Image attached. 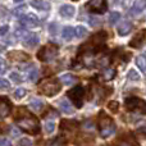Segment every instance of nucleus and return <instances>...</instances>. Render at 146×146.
I'll use <instances>...</instances> for the list:
<instances>
[{
    "mask_svg": "<svg viewBox=\"0 0 146 146\" xmlns=\"http://www.w3.org/2000/svg\"><path fill=\"white\" fill-rule=\"evenodd\" d=\"M15 123L22 131L27 132L30 135H37L40 132V122L36 117H33L31 113H28L27 109L21 108L14 114Z\"/></svg>",
    "mask_w": 146,
    "mask_h": 146,
    "instance_id": "f257e3e1",
    "label": "nucleus"
},
{
    "mask_svg": "<svg viewBox=\"0 0 146 146\" xmlns=\"http://www.w3.org/2000/svg\"><path fill=\"white\" fill-rule=\"evenodd\" d=\"M98 126H99V133L103 139H108L115 132V124H114L113 119L108 117L104 111H100V115L98 119Z\"/></svg>",
    "mask_w": 146,
    "mask_h": 146,
    "instance_id": "f03ea898",
    "label": "nucleus"
},
{
    "mask_svg": "<svg viewBox=\"0 0 146 146\" xmlns=\"http://www.w3.org/2000/svg\"><path fill=\"white\" fill-rule=\"evenodd\" d=\"M124 105H126L127 110L129 111H139L141 114H146V101L142 99L131 96V98L126 99Z\"/></svg>",
    "mask_w": 146,
    "mask_h": 146,
    "instance_id": "7ed1b4c3",
    "label": "nucleus"
},
{
    "mask_svg": "<svg viewBox=\"0 0 146 146\" xmlns=\"http://www.w3.org/2000/svg\"><path fill=\"white\" fill-rule=\"evenodd\" d=\"M60 86H59L58 81L56 80H48V81H44L40 85V94L42 95H46V96H54L60 91Z\"/></svg>",
    "mask_w": 146,
    "mask_h": 146,
    "instance_id": "20e7f679",
    "label": "nucleus"
},
{
    "mask_svg": "<svg viewBox=\"0 0 146 146\" xmlns=\"http://www.w3.org/2000/svg\"><path fill=\"white\" fill-rule=\"evenodd\" d=\"M56 54H58V46L53 45V44H49L46 46H42L38 50L37 58L41 62H51L56 56Z\"/></svg>",
    "mask_w": 146,
    "mask_h": 146,
    "instance_id": "39448f33",
    "label": "nucleus"
},
{
    "mask_svg": "<svg viewBox=\"0 0 146 146\" xmlns=\"http://www.w3.org/2000/svg\"><path fill=\"white\" fill-rule=\"evenodd\" d=\"M67 96L73 101L77 108H82L83 105V96H85V88L82 86H76L72 90H69L67 92Z\"/></svg>",
    "mask_w": 146,
    "mask_h": 146,
    "instance_id": "423d86ee",
    "label": "nucleus"
},
{
    "mask_svg": "<svg viewBox=\"0 0 146 146\" xmlns=\"http://www.w3.org/2000/svg\"><path fill=\"white\" fill-rule=\"evenodd\" d=\"M88 12L95 13V14H104L108 9V5H106V0H90V1L86 4Z\"/></svg>",
    "mask_w": 146,
    "mask_h": 146,
    "instance_id": "0eeeda50",
    "label": "nucleus"
},
{
    "mask_svg": "<svg viewBox=\"0 0 146 146\" xmlns=\"http://www.w3.org/2000/svg\"><path fill=\"white\" fill-rule=\"evenodd\" d=\"M15 33H17L18 37L22 38L23 44H25V45H27V46H30V48L37 45L38 41H40L38 36L36 35V33H33V32H22V31H17Z\"/></svg>",
    "mask_w": 146,
    "mask_h": 146,
    "instance_id": "6e6552de",
    "label": "nucleus"
},
{
    "mask_svg": "<svg viewBox=\"0 0 146 146\" xmlns=\"http://www.w3.org/2000/svg\"><path fill=\"white\" fill-rule=\"evenodd\" d=\"M19 23L26 28H33L36 26H38V19L35 14L28 13V14H23V17H21Z\"/></svg>",
    "mask_w": 146,
    "mask_h": 146,
    "instance_id": "1a4fd4ad",
    "label": "nucleus"
},
{
    "mask_svg": "<svg viewBox=\"0 0 146 146\" xmlns=\"http://www.w3.org/2000/svg\"><path fill=\"white\" fill-rule=\"evenodd\" d=\"M145 42H146V30H141L133 36V38L129 41L128 45L131 46V48L139 49V48H141Z\"/></svg>",
    "mask_w": 146,
    "mask_h": 146,
    "instance_id": "9d476101",
    "label": "nucleus"
},
{
    "mask_svg": "<svg viewBox=\"0 0 146 146\" xmlns=\"http://www.w3.org/2000/svg\"><path fill=\"white\" fill-rule=\"evenodd\" d=\"M12 104L5 96H0V118H5L10 114Z\"/></svg>",
    "mask_w": 146,
    "mask_h": 146,
    "instance_id": "9b49d317",
    "label": "nucleus"
},
{
    "mask_svg": "<svg viewBox=\"0 0 146 146\" xmlns=\"http://www.w3.org/2000/svg\"><path fill=\"white\" fill-rule=\"evenodd\" d=\"M8 56H9V59L13 62H25L28 59V54L23 53V51H19V50L9 51V53H8Z\"/></svg>",
    "mask_w": 146,
    "mask_h": 146,
    "instance_id": "f8f14e48",
    "label": "nucleus"
},
{
    "mask_svg": "<svg viewBox=\"0 0 146 146\" xmlns=\"http://www.w3.org/2000/svg\"><path fill=\"white\" fill-rule=\"evenodd\" d=\"M117 31H118V33H119L121 36L128 35V33L132 31V23H131V22H127V21H124V22H122L121 25H118V27H117Z\"/></svg>",
    "mask_w": 146,
    "mask_h": 146,
    "instance_id": "ddd939ff",
    "label": "nucleus"
},
{
    "mask_svg": "<svg viewBox=\"0 0 146 146\" xmlns=\"http://www.w3.org/2000/svg\"><path fill=\"white\" fill-rule=\"evenodd\" d=\"M59 81H60L62 83H64V85H67V86H71V85L77 83V78H76V76L71 74V73H64V74H62L60 77H59Z\"/></svg>",
    "mask_w": 146,
    "mask_h": 146,
    "instance_id": "4468645a",
    "label": "nucleus"
},
{
    "mask_svg": "<svg viewBox=\"0 0 146 146\" xmlns=\"http://www.w3.org/2000/svg\"><path fill=\"white\" fill-rule=\"evenodd\" d=\"M59 13H60L62 17H64V18H72L73 15H74V8L69 4L63 5V7L60 8V10H59Z\"/></svg>",
    "mask_w": 146,
    "mask_h": 146,
    "instance_id": "2eb2a0df",
    "label": "nucleus"
},
{
    "mask_svg": "<svg viewBox=\"0 0 146 146\" xmlns=\"http://www.w3.org/2000/svg\"><path fill=\"white\" fill-rule=\"evenodd\" d=\"M62 37L68 41L72 40V38L74 37V28H72L71 26H66V27L63 28V31H62Z\"/></svg>",
    "mask_w": 146,
    "mask_h": 146,
    "instance_id": "dca6fc26",
    "label": "nucleus"
},
{
    "mask_svg": "<svg viewBox=\"0 0 146 146\" xmlns=\"http://www.w3.org/2000/svg\"><path fill=\"white\" fill-rule=\"evenodd\" d=\"M145 8H146V0H135L132 10L135 13H141Z\"/></svg>",
    "mask_w": 146,
    "mask_h": 146,
    "instance_id": "f3484780",
    "label": "nucleus"
},
{
    "mask_svg": "<svg viewBox=\"0 0 146 146\" xmlns=\"http://www.w3.org/2000/svg\"><path fill=\"white\" fill-rule=\"evenodd\" d=\"M37 74H38V72H37V69H36V67L31 66L30 68L27 69V78L30 81H36L37 80Z\"/></svg>",
    "mask_w": 146,
    "mask_h": 146,
    "instance_id": "a211bd4d",
    "label": "nucleus"
},
{
    "mask_svg": "<svg viewBox=\"0 0 146 146\" xmlns=\"http://www.w3.org/2000/svg\"><path fill=\"white\" fill-rule=\"evenodd\" d=\"M136 64H137V67L140 68V71L146 72V56H145V55H140V56H137V59H136Z\"/></svg>",
    "mask_w": 146,
    "mask_h": 146,
    "instance_id": "6ab92c4d",
    "label": "nucleus"
},
{
    "mask_svg": "<svg viewBox=\"0 0 146 146\" xmlns=\"http://www.w3.org/2000/svg\"><path fill=\"white\" fill-rule=\"evenodd\" d=\"M32 5L35 8H37V9H49V4L46 1H44V0H32Z\"/></svg>",
    "mask_w": 146,
    "mask_h": 146,
    "instance_id": "aec40b11",
    "label": "nucleus"
},
{
    "mask_svg": "<svg viewBox=\"0 0 146 146\" xmlns=\"http://www.w3.org/2000/svg\"><path fill=\"white\" fill-rule=\"evenodd\" d=\"M85 35H87V30H86L85 27H82V26H77V27L74 28V36H77L78 38L83 37Z\"/></svg>",
    "mask_w": 146,
    "mask_h": 146,
    "instance_id": "412c9836",
    "label": "nucleus"
},
{
    "mask_svg": "<svg viewBox=\"0 0 146 146\" xmlns=\"http://www.w3.org/2000/svg\"><path fill=\"white\" fill-rule=\"evenodd\" d=\"M119 18H121V13L119 12L110 13V15H109V23H110V25H115V23L118 22Z\"/></svg>",
    "mask_w": 146,
    "mask_h": 146,
    "instance_id": "4be33fe9",
    "label": "nucleus"
},
{
    "mask_svg": "<svg viewBox=\"0 0 146 146\" xmlns=\"http://www.w3.org/2000/svg\"><path fill=\"white\" fill-rule=\"evenodd\" d=\"M55 129V123L53 121H46L45 122V132L46 133H51Z\"/></svg>",
    "mask_w": 146,
    "mask_h": 146,
    "instance_id": "5701e85b",
    "label": "nucleus"
},
{
    "mask_svg": "<svg viewBox=\"0 0 146 146\" xmlns=\"http://www.w3.org/2000/svg\"><path fill=\"white\" fill-rule=\"evenodd\" d=\"M60 106H62V110H63L64 113H68V114L73 113V109L71 108L69 103H67V101H62V103H60Z\"/></svg>",
    "mask_w": 146,
    "mask_h": 146,
    "instance_id": "b1692460",
    "label": "nucleus"
},
{
    "mask_svg": "<svg viewBox=\"0 0 146 146\" xmlns=\"http://www.w3.org/2000/svg\"><path fill=\"white\" fill-rule=\"evenodd\" d=\"M30 106L33 109V110L38 111L41 108H42V103H41L40 100H32L31 101V104H30Z\"/></svg>",
    "mask_w": 146,
    "mask_h": 146,
    "instance_id": "393cba45",
    "label": "nucleus"
},
{
    "mask_svg": "<svg viewBox=\"0 0 146 146\" xmlns=\"http://www.w3.org/2000/svg\"><path fill=\"white\" fill-rule=\"evenodd\" d=\"M109 106V110L113 111V113H117V111L119 110V103L118 101H110V103L108 104Z\"/></svg>",
    "mask_w": 146,
    "mask_h": 146,
    "instance_id": "a878e982",
    "label": "nucleus"
},
{
    "mask_svg": "<svg viewBox=\"0 0 146 146\" xmlns=\"http://www.w3.org/2000/svg\"><path fill=\"white\" fill-rule=\"evenodd\" d=\"M103 76L105 80H113L114 76H115V71L114 69H108V71H105L103 73Z\"/></svg>",
    "mask_w": 146,
    "mask_h": 146,
    "instance_id": "bb28decb",
    "label": "nucleus"
},
{
    "mask_svg": "<svg viewBox=\"0 0 146 146\" xmlns=\"http://www.w3.org/2000/svg\"><path fill=\"white\" fill-rule=\"evenodd\" d=\"M26 90L25 88H18V90H15V92H14V98L15 99H22L23 96H26Z\"/></svg>",
    "mask_w": 146,
    "mask_h": 146,
    "instance_id": "cd10ccee",
    "label": "nucleus"
},
{
    "mask_svg": "<svg viewBox=\"0 0 146 146\" xmlns=\"http://www.w3.org/2000/svg\"><path fill=\"white\" fill-rule=\"evenodd\" d=\"M128 78H129V80H133V81H139V80H140V76L137 74L136 71L131 69V71L128 72Z\"/></svg>",
    "mask_w": 146,
    "mask_h": 146,
    "instance_id": "c85d7f7f",
    "label": "nucleus"
},
{
    "mask_svg": "<svg viewBox=\"0 0 146 146\" xmlns=\"http://www.w3.org/2000/svg\"><path fill=\"white\" fill-rule=\"evenodd\" d=\"M10 80L14 81V82H17V83H21V82H22V78H21L19 74H18V73H15V72H12V73H10Z\"/></svg>",
    "mask_w": 146,
    "mask_h": 146,
    "instance_id": "c756f323",
    "label": "nucleus"
},
{
    "mask_svg": "<svg viewBox=\"0 0 146 146\" xmlns=\"http://www.w3.org/2000/svg\"><path fill=\"white\" fill-rule=\"evenodd\" d=\"M25 10H26V5H21L19 8H17V9L14 10V15H17V17H19V15L25 14Z\"/></svg>",
    "mask_w": 146,
    "mask_h": 146,
    "instance_id": "7c9ffc66",
    "label": "nucleus"
},
{
    "mask_svg": "<svg viewBox=\"0 0 146 146\" xmlns=\"http://www.w3.org/2000/svg\"><path fill=\"white\" fill-rule=\"evenodd\" d=\"M10 83L9 81H7L5 78H0V88H9Z\"/></svg>",
    "mask_w": 146,
    "mask_h": 146,
    "instance_id": "2f4dec72",
    "label": "nucleus"
},
{
    "mask_svg": "<svg viewBox=\"0 0 146 146\" xmlns=\"http://www.w3.org/2000/svg\"><path fill=\"white\" fill-rule=\"evenodd\" d=\"M7 69H8V67H7L5 60L0 58V73H1V74H3V73H5V72H7Z\"/></svg>",
    "mask_w": 146,
    "mask_h": 146,
    "instance_id": "473e14b6",
    "label": "nucleus"
},
{
    "mask_svg": "<svg viewBox=\"0 0 146 146\" xmlns=\"http://www.w3.org/2000/svg\"><path fill=\"white\" fill-rule=\"evenodd\" d=\"M8 30H9L8 26H3V27H0V36H4L5 33L8 32Z\"/></svg>",
    "mask_w": 146,
    "mask_h": 146,
    "instance_id": "72a5a7b5",
    "label": "nucleus"
},
{
    "mask_svg": "<svg viewBox=\"0 0 146 146\" xmlns=\"http://www.w3.org/2000/svg\"><path fill=\"white\" fill-rule=\"evenodd\" d=\"M31 144H32V142H31L30 140H26V139H23L19 141V145H31Z\"/></svg>",
    "mask_w": 146,
    "mask_h": 146,
    "instance_id": "f704fd0d",
    "label": "nucleus"
},
{
    "mask_svg": "<svg viewBox=\"0 0 146 146\" xmlns=\"http://www.w3.org/2000/svg\"><path fill=\"white\" fill-rule=\"evenodd\" d=\"M0 145H12L10 144V141H8V140H0Z\"/></svg>",
    "mask_w": 146,
    "mask_h": 146,
    "instance_id": "c9c22d12",
    "label": "nucleus"
},
{
    "mask_svg": "<svg viewBox=\"0 0 146 146\" xmlns=\"http://www.w3.org/2000/svg\"><path fill=\"white\" fill-rule=\"evenodd\" d=\"M12 133H13V135H15V136H18V135H19V131H18V129H14V128H13Z\"/></svg>",
    "mask_w": 146,
    "mask_h": 146,
    "instance_id": "e433bc0d",
    "label": "nucleus"
}]
</instances>
